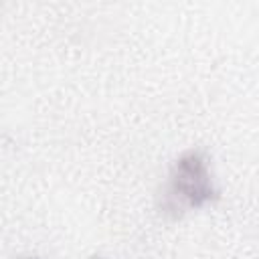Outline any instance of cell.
<instances>
[{"instance_id":"6da1fadb","label":"cell","mask_w":259,"mask_h":259,"mask_svg":"<svg viewBox=\"0 0 259 259\" xmlns=\"http://www.w3.org/2000/svg\"><path fill=\"white\" fill-rule=\"evenodd\" d=\"M221 200L212 160L206 150H184L168 168L156 194V208L166 221H180L190 212L212 206Z\"/></svg>"},{"instance_id":"7a4b0ae2","label":"cell","mask_w":259,"mask_h":259,"mask_svg":"<svg viewBox=\"0 0 259 259\" xmlns=\"http://www.w3.org/2000/svg\"><path fill=\"white\" fill-rule=\"evenodd\" d=\"M20 259H45V257H38V255H28V257H20Z\"/></svg>"}]
</instances>
